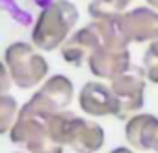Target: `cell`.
I'll list each match as a JSON object with an SVG mask.
<instances>
[{"label":"cell","mask_w":158,"mask_h":153,"mask_svg":"<svg viewBox=\"0 0 158 153\" xmlns=\"http://www.w3.org/2000/svg\"><path fill=\"white\" fill-rule=\"evenodd\" d=\"M19 103L10 94H0V134H6L11 131L17 114H19Z\"/></svg>","instance_id":"obj_13"},{"label":"cell","mask_w":158,"mask_h":153,"mask_svg":"<svg viewBox=\"0 0 158 153\" xmlns=\"http://www.w3.org/2000/svg\"><path fill=\"white\" fill-rule=\"evenodd\" d=\"M143 71L147 81L152 84H158V37L152 39L143 54Z\"/></svg>","instance_id":"obj_14"},{"label":"cell","mask_w":158,"mask_h":153,"mask_svg":"<svg viewBox=\"0 0 158 153\" xmlns=\"http://www.w3.org/2000/svg\"><path fill=\"white\" fill-rule=\"evenodd\" d=\"M102 45L101 41V34L95 26V23L91 21L88 26L80 28V30H76L69 36V39L60 47V52H61V58L78 67V65H82L84 62H88L91 58V54Z\"/></svg>","instance_id":"obj_9"},{"label":"cell","mask_w":158,"mask_h":153,"mask_svg":"<svg viewBox=\"0 0 158 153\" xmlns=\"http://www.w3.org/2000/svg\"><path fill=\"white\" fill-rule=\"evenodd\" d=\"M88 65L97 79L112 81L132 65L128 47L127 45H101L88 60Z\"/></svg>","instance_id":"obj_8"},{"label":"cell","mask_w":158,"mask_h":153,"mask_svg":"<svg viewBox=\"0 0 158 153\" xmlns=\"http://www.w3.org/2000/svg\"><path fill=\"white\" fill-rule=\"evenodd\" d=\"M34 2H35V4H37V6H39L41 10H43V8H47V6H50V4L54 2V0H34Z\"/></svg>","instance_id":"obj_17"},{"label":"cell","mask_w":158,"mask_h":153,"mask_svg":"<svg viewBox=\"0 0 158 153\" xmlns=\"http://www.w3.org/2000/svg\"><path fill=\"white\" fill-rule=\"evenodd\" d=\"M74 95L73 81L65 75H52L30 97V105L45 114H58L67 110Z\"/></svg>","instance_id":"obj_6"},{"label":"cell","mask_w":158,"mask_h":153,"mask_svg":"<svg viewBox=\"0 0 158 153\" xmlns=\"http://www.w3.org/2000/svg\"><path fill=\"white\" fill-rule=\"evenodd\" d=\"M4 63L10 71V76L17 88L30 90L45 82L48 75V62L34 45L24 41H15L8 45L4 52Z\"/></svg>","instance_id":"obj_4"},{"label":"cell","mask_w":158,"mask_h":153,"mask_svg":"<svg viewBox=\"0 0 158 153\" xmlns=\"http://www.w3.org/2000/svg\"><path fill=\"white\" fill-rule=\"evenodd\" d=\"M108 153H136V151L130 149V147H115V149H112V151H108Z\"/></svg>","instance_id":"obj_16"},{"label":"cell","mask_w":158,"mask_h":153,"mask_svg":"<svg viewBox=\"0 0 158 153\" xmlns=\"http://www.w3.org/2000/svg\"><path fill=\"white\" fill-rule=\"evenodd\" d=\"M50 134L63 147L69 146L76 153H99L104 146V129L86 118L69 110L52 114L48 118Z\"/></svg>","instance_id":"obj_2"},{"label":"cell","mask_w":158,"mask_h":153,"mask_svg":"<svg viewBox=\"0 0 158 153\" xmlns=\"http://www.w3.org/2000/svg\"><path fill=\"white\" fill-rule=\"evenodd\" d=\"M158 131V118L152 114H134L127 120L125 125V138L130 147L138 151H152V144Z\"/></svg>","instance_id":"obj_11"},{"label":"cell","mask_w":158,"mask_h":153,"mask_svg":"<svg viewBox=\"0 0 158 153\" xmlns=\"http://www.w3.org/2000/svg\"><path fill=\"white\" fill-rule=\"evenodd\" d=\"M78 21V10L73 2L54 0L37 15L32 28V45L37 50H56L71 36Z\"/></svg>","instance_id":"obj_1"},{"label":"cell","mask_w":158,"mask_h":153,"mask_svg":"<svg viewBox=\"0 0 158 153\" xmlns=\"http://www.w3.org/2000/svg\"><path fill=\"white\" fill-rule=\"evenodd\" d=\"M119 28L130 43H145L158 37V11L152 8H134L119 15Z\"/></svg>","instance_id":"obj_7"},{"label":"cell","mask_w":158,"mask_h":153,"mask_svg":"<svg viewBox=\"0 0 158 153\" xmlns=\"http://www.w3.org/2000/svg\"><path fill=\"white\" fill-rule=\"evenodd\" d=\"M15 153H28V151H15Z\"/></svg>","instance_id":"obj_20"},{"label":"cell","mask_w":158,"mask_h":153,"mask_svg":"<svg viewBox=\"0 0 158 153\" xmlns=\"http://www.w3.org/2000/svg\"><path fill=\"white\" fill-rule=\"evenodd\" d=\"M152 151L158 153V131H156V138H154V144H152Z\"/></svg>","instance_id":"obj_19"},{"label":"cell","mask_w":158,"mask_h":153,"mask_svg":"<svg viewBox=\"0 0 158 153\" xmlns=\"http://www.w3.org/2000/svg\"><path fill=\"white\" fill-rule=\"evenodd\" d=\"M13 81H11V76H10V71L6 67L4 62H0V94H8L10 88H11Z\"/></svg>","instance_id":"obj_15"},{"label":"cell","mask_w":158,"mask_h":153,"mask_svg":"<svg viewBox=\"0 0 158 153\" xmlns=\"http://www.w3.org/2000/svg\"><path fill=\"white\" fill-rule=\"evenodd\" d=\"M52 114L39 112L30 103H24L10 131V140L28 153H63V146L54 140L48 127Z\"/></svg>","instance_id":"obj_3"},{"label":"cell","mask_w":158,"mask_h":153,"mask_svg":"<svg viewBox=\"0 0 158 153\" xmlns=\"http://www.w3.org/2000/svg\"><path fill=\"white\" fill-rule=\"evenodd\" d=\"M147 4H149L152 10H156V11H158V0H147Z\"/></svg>","instance_id":"obj_18"},{"label":"cell","mask_w":158,"mask_h":153,"mask_svg":"<svg viewBox=\"0 0 158 153\" xmlns=\"http://www.w3.org/2000/svg\"><path fill=\"white\" fill-rule=\"evenodd\" d=\"M78 105L82 112L101 118V116H117V101L104 82L89 81L82 86L78 94Z\"/></svg>","instance_id":"obj_10"},{"label":"cell","mask_w":158,"mask_h":153,"mask_svg":"<svg viewBox=\"0 0 158 153\" xmlns=\"http://www.w3.org/2000/svg\"><path fill=\"white\" fill-rule=\"evenodd\" d=\"M147 76L141 65H130L127 71L112 79L110 90L117 101V120L127 121L134 114H139L145 103Z\"/></svg>","instance_id":"obj_5"},{"label":"cell","mask_w":158,"mask_h":153,"mask_svg":"<svg viewBox=\"0 0 158 153\" xmlns=\"http://www.w3.org/2000/svg\"><path fill=\"white\" fill-rule=\"evenodd\" d=\"M130 2L132 0H91L88 11H89L93 21H97V19H112V17L123 15Z\"/></svg>","instance_id":"obj_12"}]
</instances>
